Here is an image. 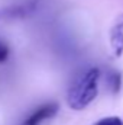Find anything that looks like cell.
Instances as JSON below:
<instances>
[{
    "mask_svg": "<svg viewBox=\"0 0 123 125\" xmlns=\"http://www.w3.org/2000/svg\"><path fill=\"white\" fill-rule=\"evenodd\" d=\"M98 79H100V70L96 67L81 74L68 89L67 93L68 106L74 111H81L87 108L97 96Z\"/></svg>",
    "mask_w": 123,
    "mask_h": 125,
    "instance_id": "6da1fadb",
    "label": "cell"
},
{
    "mask_svg": "<svg viewBox=\"0 0 123 125\" xmlns=\"http://www.w3.org/2000/svg\"><path fill=\"white\" fill-rule=\"evenodd\" d=\"M58 109H60V106L55 102L45 103V105L39 106L38 109H35L31 115L22 122V125H41L42 122H45L46 119L54 118L58 114Z\"/></svg>",
    "mask_w": 123,
    "mask_h": 125,
    "instance_id": "7a4b0ae2",
    "label": "cell"
},
{
    "mask_svg": "<svg viewBox=\"0 0 123 125\" xmlns=\"http://www.w3.org/2000/svg\"><path fill=\"white\" fill-rule=\"evenodd\" d=\"M110 45L114 57H120L123 54V15L116 19V23L110 31Z\"/></svg>",
    "mask_w": 123,
    "mask_h": 125,
    "instance_id": "3957f363",
    "label": "cell"
},
{
    "mask_svg": "<svg viewBox=\"0 0 123 125\" xmlns=\"http://www.w3.org/2000/svg\"><path fill=\"white\" fill-rule=\"evenodd\" d=\"M29 6H12V7H3L0 9V21L4 19H15L22 18L29 12Z\"/></svg>",
    "mask_w": 123,
    "mask_h": 125,
    "instance_id": "277c9868",
    "label": "cell"
},
{
    "mask_svg": "<svg viewBox=\"0 0 123 125\" xmlns=\"http://www.w3.org/2000/svg\"><path fill=\"white\" fill-rule=\"evenodd\" d=\"M94 125H123V121L117 116H107V118L97 121Z\"/></svg>",
    "mask_w": 123,
    "mask_h": 125,
    "instance_id": "5b68a950",
    "label": "cell"
},
{
    "mask_svg": "<svg viewBox=\"0 0 123 125\" xmlns=\"http://www.w3.org/2000/svg\"><path fill=\"white\" fill-rule=\"evenodd\" d=\"M120 83H122V80H120V73H112V76H110V86H112L113 93H117V92H119Z\"/></svg>",
    "mask_w": 123,
    "mask_h": 125,
    "instance_id": "8992f818",
    "label": "cell"
},
{
    "mask_svg": "<svg viewBox=\"0 0 123 125\" xmlns=\"http://www.w3.org/2000/svg\"><path fill=\"white\" fill-rule=\"evenodd\" d=\"M7 58H9V47L0 39V62L7 61Z\"/></svg>",
    "mask_w": 123,
    "mask_h": 125,
    "instance_id": "52a82bcc",
    "label": "cell"
}]
</instances>
